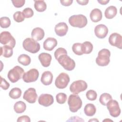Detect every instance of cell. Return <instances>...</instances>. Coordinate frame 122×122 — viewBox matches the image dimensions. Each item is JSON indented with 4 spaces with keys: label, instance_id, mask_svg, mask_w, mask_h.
I'll return each mask as SVG.
<instances>
[{
    "label": "cell",
    "instance_id": "obj_29",
    "mask_svg": "<svg viewBox=\"0 0 122 122\" xmlns=\"http://www.w3.org/2000/svg\"><path fill=\"white\" fill-rule=\"evenodd\" d=\"M21 95V90L19 88H13L9 92V96L13 99L19 98Z\"/></svg>",
    "mask_w": 122,
    "mask_h": 122
},
{
    "label": "cell",
    "instance_id": "obj_44",
    "mask_svg": "<svg viewBox=\"0 0 122 122\" xmlns=\"http://www.w3.org/2000/svg\"><path fill=\"white\" fill-rule=\"evenodd\" d=\"M98 121V120H90L89 121V122H90V121Z\"/></svg>",
    "mask_w": 122,
    "mask_h": 122
},
{
    "label": "cell",
    "instance_id": "obj_10",
    "mask_svg": "<svg viewBox=\"0 0 122 122\" xmlns=\"http://www.w3.org/2000/svg\"><path fill=\"white\" fill-rule=\"evenodd\" d=\"M106 106L110 114L112 117H117L120 115L121 113V109L117 101L111 100L108 102Z\"/></svg>",
    "mask_w": 122,
    "mask_h": 122
},
{
    "label": "cell",
    "instance_id": "obj_34",
    "mask_svg": "<svg viewBox=\"0 0 122 122\" xmlns=\"http://www.w3.org/2000/svg\"><path fill=\"white\" fill-rule=\"evenodd\" d=\"M24 18L22 12L20 11H16L13 14L14 20L17 22H21L24 21Z\"/></svg>",
    "mask_w": 122,
    "mask_h": 122
},
{
    "label": "cell",
    "instance_id": "obj_37",
    "mask_svg": "<svg viewBox=\"0 0 122 122\" xmlns=\"http://www.w3.org/2000/svg\"><path fill=\"white\" fill-rule=\"evenodd\" d=\"M23 15L24 18H30L33 16L34 14V12L33 10L30 8H26L23 10L22 11Z\"/></svg>",
    "mask_w": 122,
    "mask_h": 122
},
{
    "label": "cell",
    "instance_id": "obj_18",
    "mask_svg": "<svg viewBox=\"0 0 122 122\" xmlns=\"http://www.w3.org/2000/svg\"><path fill=\"white\" fill-rule=\"evenodd\" d=\"M57 40L52 37L47 38L43 42V48L48 51H51L57 45Z\"/></svg>",
    "mask_w": 122,
    "mask_h": 122
},
{
    "label": "cell",
    "instance_id": "obj_4",
    "mask_svg": "<svg viewBox=\"0 0 122 122\" xmlns=\"http://www.w3.org/2000/svg\"><path fill=\"white\" fill-rule=\"evenodd\" d=\"M111 52L107 49H103L98 52L96 59V63L100 66H105L108 65L110 61Z\"/></svg>",
    "mask_w": 122,
    "mask_h": 122
},
{
    "label": "cell",
    "instance_id": "obj_30",
    "mask_svg": "<svg viewBox=\"0 0 122 122\" xmlns=\"http://www.w3.org/2000/svg\"><path fill=\"white\" fill-rule=\"evenodd\" d=\"M112 99V97L109 93H103L101 95L99 98V102L102 105L106 106L108 102Z\"/></svg>",
    "mask_w": 122,
    "mask_h": 122
},
{
    "label": "cell",
    "instance_id": "obj_23",
    "mask_svg": "<svg viewBox=\"0 0 122 122\" xmlns=\"http://www.w3.org/2000/svg\"><path fill=\"white\" fill-rule=\"evenodd\" d=\"M12 48L8 46L4 45L2 47H0V55H2L5 58H10L13 54Z\"/></svg>",
    "mask_w": 122,
    "mask_h": 122
},
{
    "label": "cell",
    "instance_id": "obj_31",
    "mask_svg": "<svg viewBox=\"0 0 122 122\" xmlns=\"http://www.w3.org/2000/svg\"><path fill=\"white\" fill-rule=\"evenodd\" d=\"M10 20L7 17H2L0 19V27L2 28H7L10 25Z\"/></svg>",
    "mask_w": 122,
    "mask_h": 122
},
{
    "label": "cell",
    "instance_id": "obj_33",
    "mask_svg": "<svg viewBox=\"0 0 122 122\" xmlns=\"http://www.w3.org/2000/svg\"><path fill=\"white\" fill-rule=\"evenodd\" d=\"M67 95L64 93L61 92L59 93L56 95V98L57 102L59 104L64 103L67 100Z\"/></svg>",
    "mask_w": 122,
    "mask_h": 122
},
{
    "label": "cell",
    "instance_id": "obj_41",
    "mask_svg": "<svg viewBox=\"0 0 122 122\" xmlns=\"http://www.w3.org/2000/svg\"><path fill=\"white\" fill-rule=\"evenodd\" d=\"M61 3L64 6H70L73 2L72 0H61Z\"/></svg>",
    "mask_w": 122,
    "mask_h": 122
},
{
    "label": "cell",
    "instance_id": "obj_42",
    "mask_svg": "<svg viewBox=\"0 0 122 122\" xmlns=\"http://www.w3.org/2000/svg\"><path fill=\"white\" fill-rule=\"evenodd\" d=\"M76 1L78 3V4L81 5H86L89 2L88 0H77Z\"/></svg>",
    "mask_w": 122,
    "mask_h": 122
},
{
    "label": "cell",
    "instance_id": "obj_17",
    "mask_svg": "<svg viewBox=\"0 0 122 122\" xmlns=\"http://www.w3.org/2000/svg\"><path fill=\"white\" fill-rule=\"evenodd\" d=\"M38 58L43 67H48L50 65L52 59L51 54L46 52H42L39 54Z\"/></svg>",
    "mask_w": 122,
    "mask_h": 122
},
{
    "label": "cell",
    "instance_id": "obj_5",
    "mask_svg": "<svg viewBox=\"0 0 122 122\" xmlns=\"http://www.w3.org/2000/svg\"><path fill=\"white\" fill-rule=\"evenodd\" d=\"M24 72V70L21 67L16 66L9 71L8 78L11 82L15 83L22 78Z\"/></svg>",
    "mask_w": 122,
    "mask_h": 122
},
{
    "label": "cell",
    "instance_id": "obj_40",
    "mask_svg": "<svg viewBox=\"0 0 122 122\" xmlns=\"http://www.w3.org/2000/svg\"><path fill=\"white\" fill-rule=\"evenodd\" d=\"M17 121L18 122H30V117L28 116L23 115V116L19 117L18 118Z\"/></svg>",
    "mask_w": 122,
    "mask_h": 122
},
{
    "label": "cell",
    "instance_id": "obj_35",
    "mask_svg": "<svg viewBox=\"0 0 122 122\" xmlns=\"http://www.w3.org/2000/svg\"><path fill=\"white\" fill-rule=\"evenodd\" d=\"M86 96L89 100L94 101L97 98V94L95 91L90 90L87 92L86 93Z\"/></svg>",
    "mask_w": 122,
    "mask_h": 122
},
{
    "label": "cell",
    "instance_id": "obj_32",
    "mask_svg": "<svg viewBox=\"0 0 122 122\" xmlns=\"http://www.w3.org/2000/svg\"><path fill=\"white\" fill-rule=\"evenodd\" d=\"M72 50L73 52L78 55H81L83 54L81 50V43H75L73 44Z\"/></svg>",
    "mask_w": 122,
    "mask_h": 122
},
{
    "label": "cell",
    "instance_id": "obj_15",
    "mask_svg": "<svg viewBox=\"0 0 122 122\" xmlns=\"http://www.w3.org/2000/svg\"><path fill=\"white\" fill-rule=\"evenodd\" d=\"M94 33L97 37L103 39L106 37L108 33V29L104 24H99L94 28Z\"/></svg>",
    "mask_w": 122,
    "mask_h": 122
},
{
    "label": "cell",
    "instance_id": "obj_2",
    "mask_svg": "<svg viewBox=\"0 0 122 122\" xmlns=\"http://www.w3.org/2000/svg\"><path fill=\"white\" fill-rule=\"evenodd\" d=\"M69 109L71 112H77L82 106V101L80 97L76 94H71L68 100Z\"/></svg>",
    "mask_w": 122,
    "mask_h": 122
},
{
    "label": "cell",
    "instance_id": "obj_21",
    "mask_svg": "<svg viewBox=\"0 0 122 122\" xmlns=\"http://www.w3.org/2000/svg\"><path fill=\"white\" fill-rule=\"evenodd\" d=\"M91 20L92 22H97L100 21L102 19V11L97 8L93 9L90 14Z\"/></svg>",
    "mask_w": 122,
    "mask_h": 122
},
{
    "label": "cell",
    "instance_id": "obj_14",
    "mask_svg": "<svg viewBox=\"0 0 122 122\" xmlns=\"http://www.w3.org/2000/svg\"><path fill=\"white\" fill-rule=\"evenodd\" d=\"M54 102L53 96L50 94H41L38 98V102L45 107L51 105Z\"/></svg>",
    "mask_w": 122,
    "mask_h": 122
},
{
    "label": "cell",
    "instance_id": "obj_16",
    "mask_svg": "<svg viewBox=\"0 0 122 122\" xmlns=\"http://www.w3.org/2000/svg\"><path fill=\"white\" fill-rule=\"evenodd\" d=\"M54 30L56 34L58 36L61 37L64 36L66 34L68 30V26L64 22H59L55 25Z\"/></svg>",
    "mask_w": 122,
    "mask_h": 122
},
{
    "label": "cell",
    "instance_id": "obj_24",
    "mask_svg": "<svg viewBox=\"0 0 122 122\" xmlns=\"http://www.w3.org/2000/svg\"><path fill=\"white\" fill-rule=\"evenodd\" d=\"M96 112V109L95 105L92 103L87 104L84 108V112L86 115L88 116H93Z\"/></svg>",
    "mask_w": 122,
    "mask_h": 122
},
{
    "label": "cell",
    "instance_id": "obj_7",
    "mask_svg": "<svg viewBox=\"0 0 122 122\" xmlns=\"http://www.w3.org/2000/svg\"><path fill=\"white\" fill-rule=\"evenodd\" d=\"M0 42L4 45H8L13 48L15 46L16 41L10 32L4 31L0 33Z\"/></svg>",
    "mask_w": 122,
    "mask_h": 122
},
{
    "label": "cell",
    "instance_id": "obj_19",
    "mask_svg": "<svg viewBox=\"0 0 122 122\" xmlns=\"http://www.w3.org/2000/svg\"><path fill=\"white\" fill-rule=\"evenodd\" d=\"M44 35L45 33L44 30L40 27L33 29L31 33L32 38L36 41L41 40L44 38Z\"/></svg>",
    "mask_w": 122,
    "mask_h": 122
},
{
    "label": "cell",
    "instance_id": "obj_22",
    "mask_svg": "<svg viewBox=\"0 0 122 122\" xmlns=\"http://www.w3.org/2000/svg\"><path fill=\"white\" fill-rule=\"evenodd\" d=\"M117 12V10L116 7L114 6H110L105 10L104 15L106 18L108 19H112L116 16Z\"/></svg>",
    "mask_w": 122,
    "mask_h": 122
},
{
    "label": "cell",
    "instance_id": "obj_39",
    "mask_svg": "<svg viewBox=\"0 0 122 122\" xmlns=\"http://www.w3.org/2000/svg\"><path fill=\"white\" fill-rule=\"evenodd\" d=\"M12 3L16 8H21L22 7L25 2V0H12Z\"/></svg>",
    "mask_w": 122,
    "mask_h": 122
},
{
    "label": "cell",
    "instance_id": "obj_25",
    "mask_svg": "<svg viewBox=\"0 0 122 122\" xmlns=\"http://www.w3.org/2000/svg\"><path fill=\"white\" fill-rule=\"evenodd\" d=\"M26 104L22 101L17 102L14 105V110L17 113H21L26 110Z\"/></svg>",
    "mask_w": 122,
    "mask_h": 122
},
{
    "label": "cell",
    "instance_id": "obj_43",
    "mask_svg": "<svg viewBox=\"0 0 122 122\" xmlns=\"http://www.w3.org/2000/svg\"><path fill=\"white\" fill-rule=\"evenodd\" d=\"M109 1H110V0H98V2L102 5H106Z\"/></svg>",
    "mask_w": 122,
    "mask_h": 122
},
{
    "label": "cell",
    "instance_id": "obj_3",
    "mask_svg": "<svg viewBox=\"0 0 122 122\" xmlns=\"http://www.w3.org/2000/svg\"><path fill=\"white\" fill-rule=\"evenodd\" d=\"M22 46L25 50L31 53H36L40 50V43L32 38L25 39L23 41Z\"/></svg>",
    "mask_w": 122,
    "mask_h": 122
},
{
    "label": "cell",
    "instance_id": "obj_9",
    "mask_svg": "<svg viewBox=\"0 0 122 122\" xmlns=\"http://www.w3.org/2000/svg\"><path fill=\"white\" fill-rule=\"evenodd\" d=\"M69 82V76L65 72H61L56 78L55 84L56 87L58 89H62L67 86Z\"/></svg>",
    "mask_w": 122,
    "mask_h": 122
},
{
    "label": "cell",
    "instance_id": "obj_13",
    "mask_svg": "<svg viewBox=\"0 0 122 122\" xmlns=\"http://www.w3.org/2000/svg\"><path fill=\"white\" fill-rule=\"evenodd\" d=\"M109 42L112 46L121 49L122 47V37L118 33H112L109 36Z\"/></svg>",
    "mask_w": 122,
    "mask_h": 122
},
{
    "label": "cell",
    "instance_id": "obj_26",
    "mask_svg": "<svg viewBox=\"0 0 122 122\" xmlns=\"http://www.w3.org/2000/svg\"><path fill=\"white\" fill-rule=\"evenodd\" d=\"M34 8L38 12H43L47 8V5L44 0H34Z\"/></svg>",
    "mask_w": 122,
    "mask_h": 122
},
{
    "label": "cell",
    "instance_id": "obj_28",
    "mask_svg": "<svg viewBox=\"0 0 122 122\" xmlns=\"http://www.w3.org/2000/svg\"><path fill=\"white\" fill-rule=\"evenodd\" d=\"M18 61L22 65L28 66L30 63L31 59L28 55L22 54L18 57Z\"/></svg>",
    "mask_w": 122,
    "mask_h": 122
},
{
    "label": "cell",
    "instance_id": "obj_38",
    "mask_svg": "<svg viewBox=\"0 0 122 122\" xmlns=\"http://www.w3.org/2000/svg\"><path fill=\"white\" fill-rule=\"evenodd\" d=\"M10 87L9 83L6 80L0 76V87L4 90H6Z\"/></svg>",
    "mask_w": 122,
    "mask_h": 122
},
{
    "label": "cell",
    "instance_id": "obj_6",
    "mask_svg": "<svg viewBox=\"0 0 122 122\" xmlns=\"http://www.w3.org/2000/svg\"><path fill=\"white\" fill-rule=\"evenodd\" d=\"M58 62L66 70L71 71L73 70L75 67V62L67 54L60 56L57 59Z\"/></svg>",
    "mask_w": 122,
    "mask_h": 122
},
{
    "label": "cell",
    "instance_id": "obj_20",
    "mask_svg": "<svg viewBox=\"0 0 122 122\" xmlns=\"http://www.w3.org/2000/svg\"><path fill=\"white\" fill-rule=\"evenodd\" d=\"M53 80L52 73L50 71H45L42 74L41 81L44 85H50Z\"/></svg>",
    "mask_w": 122,
    "mask_h": 122
},
{
    "label": "cell",
    "instance_id": "obj_11",
    "mask_svg": "<svg viewBox=\"0 0 122 122\" xmlns=\"http://www.w3.org/2000/svg\"><path fill=\"white\" fill-rule=\"evenodd\" d=\"M39 75V72L37 69H31L24 73L22 79L25 82H32L37 80Z\"/></svg>",
    "mask_w": 122,
    "mask_h": 122
},
{
    "label": "cell",
    "instance_id": "obj_27",
    "mask_svg": "<svg viewBox=\"0 0 122 122\" xmlns=\"http://www.w3.org/2000/svg\"><path fill=\"white\" fill-rule=\"evenodd\" d=\"M93 50V45L90 41H85L81 43V50L83 54H90Z\"/></svg>",
    "mask_w": 122,
    "mask_h": 122
},
{
    "label": "cell",
    "instance_id": "obj_1",
    "mask_svg": "<svg viewBox=\"0 0 122 122\" xmlns=\"http://www.w3.org/2000/svg\"><path fill=\"white\" fill-rule=\"evenodd\" d=\"M69 22L73 27L82 28L87 25V19L82 14L73 15L69 18Z\"/></svg>",
    "mask_w": 122,
    "mask_h": 122
},
{
    "label": "cell",
    "instance_id": "obj_12",
    "mask_svg": "<svg viewBox=\"0 0 122 122\" xmlns=\"http://www.w3.org/2000/svg\"><path fill=\"white\" fill-rule=\"evenodd\" d=\"M23 98L30 103H34L37 98V94L36 90L33 88H30L24 93Z\"/></svg>",
    "mask_w": 122,
    "mask_h": 122
},
{
    "label": "cell",
    "instance_id": "obj_36",
    "mask_svg": "<svg viewBox=\"0 0 122 122\" xmlns=\"http://www.w3.org/2000/svg\"><path fill=\"white\" fill-rule=\"evenodd\" d=\"M64 54H67V52L63 48H59L54 52V57L57 60L60 56Z\"/></svg>",
    "mask_w": 122,
    "mask_h": 122
},
{
    "label": "cell",
    "instance_id": "obj_8",
    "mask_svg": "<svg viewBox=\"0 0 122 122\" xmlns=\"http://www.w3.org/2000/svg\"><path fill=\"white\" fill-rule=\"evenodd\" d=\"M87 83L83 80H77L73 81L70 85V90L74 94H78L80 92L85 91L87 88Z\"/></svg>",
    "mask_w": 122,
    "mask_h": 122
}]
</instances>
